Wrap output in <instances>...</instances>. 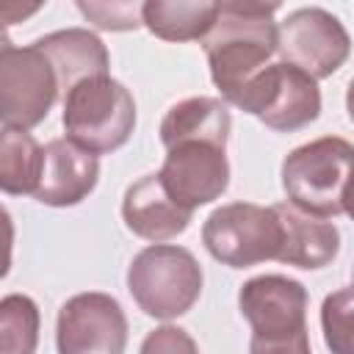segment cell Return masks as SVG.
<instances>
[{
	"mask_svg": "<svg viewBox=\"0 0 354 354\" xmlns=\"http://www.w3.org/2000/svg\"><path fill=\"white\" fill-rule=\"evenodd\" d=\"M47 61L55 69L61 94L66 97L77 83L88 77H102L111 69V55L102 39L86 28H66V30H53L41 39L33 41Z\"/></svg>",
	"mask_w": 354,
	"mask_h": 354,
	"instance_id": "cell-15",
	"label": "cell"
},
{
	"mask_svg": "<svg viewBox=\"0 0 354 354\" xmlns=\"http://www.w3.org/2000/svg\"><path fill=\"white\" fill-rule=\"evenodd\" d=\"M232 116L216 97H188L174 102L160 122V144L169 149L180 141H213L227 147Z\"/></svg>",
	"mask_w": 354,
	"mask_h": 354,
	"instance_id": "cell-16",
	"label": "cell"
},
{
	"mask_svg": "<svg viewBox=\"0 0 354 354\" xmlns=\"http://www.w3.org/2000/svg\"><path fill=\"white\" fill-rule=\"evenodd\" d=\"M202 243L213 260L230 268H249L266 260H277L282 246V224L274 207L230 202L205 218Z\"/></svg>",
	"mask_w": 354,
	"mask_h": 354,
	"instance_id": "cell-5",
	"label": "cell"
},
{
	"mask_svg": "<svg viewBox=\"0 0 354 354\" xmlns=\"http://www.w3.org/2000/svg\"><path fill=\"white\" fill-rule=\"evenodd\" d=\"M127 315L111 293L88 290L66 299L55 321L58 354H124Z\"/></svg>",
	"mask_w": 354,
	"mask_h": 354,
	"instance_id": "cell-9",
	"label": "cell"
},
{
	"mask_svg": "<svg viewBox=\"0 0 354 354\" xmlns=\"http://www.w3.org/2000/svg\"><path fill=\"white\" fill-rule=\"evenodd\" d=\"M279 224H282V246L277 260L296 268H324L329 266L340 252V230L318 216H310L299 210L290 202L271 205Z\"/></svg>",
	"mask_w": 354,
	"mask_h": 354,
	"instance_id": "cell-14",
	"label": "cell"
},
{
	"mask_svg": "<svg viewBox=\"0 0 354 354\" xmlns=\"http://www.w3.org/2000/svg\"><path fill=\"white\" fill-rule=\"evenodd\" d=\"M202 266L174 243H152L127 266V290L141 313L158 321L185 315L202 293Z\"/></svg>",
	"mask_w": 354,
	"mask_h": 354,
	"instance_id": "cell-3",
	"label": "cell"
},
{
	"mask_svg": "<svg viewBox=\"0 0 354 354\" xmlns=\"http://www.w3.org/2000/svg\"><path fill=\"white\" fill-rule=\"evenodd\" d=\"M218 17V3L207 0H147L144 28L163 41H205Z\"/></svg>",
	"mask_w": 354,
	"mask_h": 354,
	"instance_id": "cell-17",
	"label": "cell"
},
{
	"mask_svg": "<svg viewBox=\"0 0 354 354\" xmlns=\"http://www.w3.org/2000/svg\"><path fill=\"white\" fill-rule=\"evenodd\" d=\"M277 3H218L216 25L205 36L202 47L207 53L210 77L230 105L243 91V86L268 66V58L277 53Z\"/></svg>",
	"mask_w": 354,
	"mask_h": 354,
	"instance_id": "cell-1",
	"label": "cell"
},
{
	"mask_svg": "<svg viewBox=\"0 0 354 354\" xmlns=\"http://www.w3.org/2000/svg\"><path fill=\"white\" fill-rule=\"evenodd\" d=\"M191 210L180 207L169 191L163 188L158 171L155 174H144L141 180H136L122 199V218L124 227L152 243H163L177 238L180 232L188 230L191 224Z\"/></svg>",
	"mask_w": 354,
	"mask_h": 354,
	"instance_id": "cell-13",
	"label": "cell"
},
{
	"mask_svg": "<svg viewBox=\"0 0 354 354\" xmlns=\"http://www.w3.org/2000/svg\"><path fill=\"white\" fill-rule=\"evenodd\" d=\"M64 130L77 147L108 155L127 144L136 130V100L111 75L88 77L64 97Z\"/></svg>",
	"mask_w": 354,
	"mask_h": 354,
	"instance_id": "cell-4",
	"label": "cell"
},
{
	"mask_svg": "<svg viewBox=\"0 0 354 354\" xmlns=\"http://www.w3.org/2000/svg\"><path fill=\"white\" fill-rule=\"evenodd\" d=\"M39 307L25 293H8L0 301V354H36Z\"/></svg>",
	"mask_w": 354,
	"mask_h": 354,
	"instance_id": "cell-19",
	"label": "cell"
},
{
	"mask_svg": "<svg viewBox=\"0 0 354 354\" xmlns=\"http://www.w3.org/2000/svg\"><path fill=\"white\" fill-rule=\"evenodd\" d=\"M138 354H199V346L183 326L163 324L144 337Z\"/></svg>",
	"mask_w": 354,
	"mask_h": 354,
	"instance_id": "cell-22",
	"label": "cell"
},
{
	"mask_svg": "<svg viewBox=\"0 0 354 354\" xmlns=\"http://www.w3.org/2000/svg\"><path fill=\"white\" fill-rule=\"evenodd\" d=\"M169 196L185 207L196 210L218 199L230 185L227 147L213 141H180L166 149L163 166L158 171Z\"/></svg>",
	"mask_w": 354,
	"mask_h": 354,
	"instance_id": "cell-11",
	"label": "cell"
},
{
	"mask_svg": "<svg viewBox=\"0 0 354 354\" xmlns=\"http://www.w3.org/2000/svg\"><path fill=\"white\" fill-rule=\"evenodd\" d=\"M141 8L144 3H77V11L102 30H136L144 25Z\"/></svg>",
	"mask_w": 354,
	"mask_h": 354,
	"instance_id": "cell-21",
	"label": "cell"
},
{
	"mask_svg": "<svg viewBox=\"0 0 354 354\" xmlns=\"http://www.w3.org/2000/svg\"><path fill=\"white\" fill-rule=\"evenodd\" d=\"M351 282H354V268H351Z\"/></svg>",
	"mask_w": 354,
	"mask_h": 354,
	"instance_id": "cell-26",
	"label": "cell"
},
{
	"mask_svg": "<svg viewBox=\"0 0 354 354\" xmlns=\"http://www.w3.org/2000/svg\"><path fill=\"white\" fill-rule=\"evenodd\" d=\"M343 213L354 221V174L348 177V185H346V191H343Z\"/></svg>",
	"mask_w": 354,
	"mask_h": 354,
	"instance_id": "cell-24",
	"label": "cell"
},
{
	"mask_svg": "<svg viewBox=\"0 0 354 354\" xmlns=\"http://www.w3.org/2000/svg\"><path fill=\"white\" fill-rule=\"evenodd\" d=\"M61 94L58 77L47 55L36 47H0V119L3 127L30 130L47 119Z\"/></svg>",
	"mask_w": 354,
	"mask_h": 354,
	"instance_id": "cell-7",
	"label": "cell"
},
{
	"mask_svg": "<svg viewBox=\"0 0 354 354\" xmlns=\"http://www.w3.org/2000/svg\"><path fill=\"white\" fill-rule=\"evenodd\" d=\"M100 180V160L94 152L69 138H53L44 147V169L36 188V202L50 207L80 205Z\"/></svg>",
	"mask_w": 354,
	"mask_h": 354,
	"instance_id": "cell-12",
	"label": "cell"
},
{
	"mask_svg": "<svg viewBox=\"0 0 354 354\" xmlns=\"http://www.w3.org/2000/svg\"><path fill=\"white\" fill-rule=\"evenodd\" d=\"M277 53L282 64L315 80L332 77L351 55V36L343 22L318 6L296 8L277 25Z\"/></svg>",
	"mask_w": 354,
	"mask_h": 354,
	"instance_id": "cell-8",
	"label": "cell"
},
{
	"mask_svg": "<svg viewBox=\"0 0 354 354\" xmlns=\"http://www.w3.org/2000/svg\"><path fill=\"white\" fill-rule=\"evenodd\" d=\"M307 288L285 274H260L241 285L238 310L254 340H285L307 332Z\"/></svg>",
	"mask_w": 354,
	"mask_h": 354,
	"instance_id": "cell-10",
	"label": "cell"
},
{
	"mask_svg": "<svg viewBox=\"0 0 354 354\" xmlns=\"http://www.w3.org/2000/svg\"><path fill=\"white\" fill-rule=\"evenodd\" d=\"M346 111H348V119L354 122V77H351V83L346 88Z\"/></svg>",
	"mask_w": 354,
	"mask_h": 354,
	"instance_id": "cell-25",
	"label": "cell"
},
{
	"mask_svg": "<svg viewBox=\"0 0 354 354\" xmlns=\"http://www.w3.org/2000/svg\"><path fill=\"white\" fill-rule=\"evenodd\" d=\"M351 174L354 144L337 136H324L290 149L279 169L288 202L318 218L343 213V191Z\"/></svg>",
	"mask_w": 354,
	"mask_h": 354,
	"instance_id": "cell-2",
	"label": "cell"
},
{
	"mask_svg": "<svg viewBox=\"0 0 354 354\" xmlns=\"http://www.w3.org/2000/svg\"><path fill=\"white\" fill-rule=\"evenodd\" d=\"M44 169V147L17 127H3L0 138V188L8 196L36 194Z\"/></svg>",
	"mask_w": 354,
	"mask_h": 354,
	"instance_id": "cell-18",
	"label": "cell"
},
{
	"mask_svg": "<svg viewBox=\"0 0 354 354\" xmlns=\"http://www.w3.org/2000/svg\"><path fill=\"white\" fill-rule=\"evenodd\" d=\"M321 332L332 354H354V285L340 288L324 299Z\"/></svg>",
	"mask_w": 354,
	"mask_h": 354,
	"instance_id": "cell-20",
	"label": "cell"
},
{
	"mask_svg": "<svg viewBox=\"0 0 354 354\" xmlns=\"http://www.w3.org/2000/svg\"><path fill=\"white\" fill-rule=\"evenodd\" d=\"M232 105L277 133H293L321 116V88L315 77L279 61L254 75Z\"/></svg>",
	"mask_w": 354,
	"mask_h": 354,
	"instance_id": "cell-6",
	"label": "cell"
},
{
	"mask_svg": "<svg viewBox=\"0 0 354 354\" xmlns=\"http://www.w3.org/2000/svg\"><path fill=\"white\" fill-rule=\"evenodd\" d=\"M249 354H313L310 335H296L285 340H249Z\"/></svg>",
	"mask_w": 354,
	"mask_h": 354,
	"instance_id": "cell-23",
	"label": "cell"
}]
</instances>
